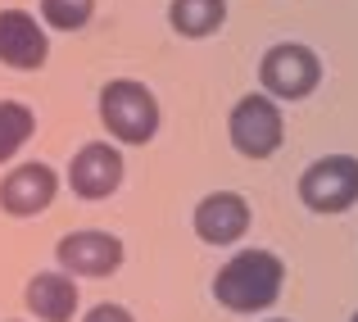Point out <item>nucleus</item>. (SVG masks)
Instances as JSON below:
<instances>
[{"mask_svg":"<svg viewBox=\"0 0 358 322\" xmlns=\"http://www.w3.org/2000/svg\"><path fill=\"white\" fill-rule=\"evenodd\" d=\"M281 286H286V263L272 250H241L231 254L227 263L213 277V300L231 314H263L281 300Z\"/></svg>","mask_w":358,"mask_h":322,"instance_id":"1","label":"nucleus"},{"mask_svg":"<svg viewBox=\"0 0 358 322\" xmlns=\"http://www.w3.org/2000/svg\"><path fill=\"white\" fill-rule=\"evenodd\" d=\"M100 122L118 146H145L159 132V100L145 82L114 78L100 87Z\"/></svg>","mask_w":358,"mask_h":322,"instance_id":"2","label":"nucleus"},{"mask_svg":"<svg viewBox=\"0 0 358 322\" xmlns=\"http://www.w3.org/2000/svg\"><path fill=\"white\" fill-rule=\"evenodd\" d=\"M227 136H231V146H236V155H245V159L277 155L281 141H286L281 105L272 96H263V91L241 96L236 105H231V113H227Z\"/></svg>","mask_w":358,"mask_h":322,"instance_id":"3","label":"nucleus"},{"mask_svg":"<svg viewBox=\"0 0 358 322\" xmlns=\"http://www.w3.org/2000/svg\"><path fill=\"white\" fill-rule=\"evenodd\" d=\"M322 82V59L304 41H277L259 59V87L272 100H304Z\"/></svg>","mask_w":358,"mask_h":322,"instance_id":"4","label":"nucleus"},{"mask_svg":"<svg viewBox=\"0 0 358 322\" xmlns=\"http://www.w3.org/2000/svg\"><path fill=\"white\" fill-rule=\"evenodd\" d=\"M299 200L313 214H345L358 204V159L322 155L299 173Z\"/></svg>","mask_w":358,"mask_h":322,"instance_id":"5","label":"nucleus"},{"mask_svg":"<svg viewBox=\"0 0 358 322\" xmlns=\"http://www.w3.org/2000/svg\"><path fill=\"white\" fill-rule=\"evenodd\" d=\"M122 241L114 232H100V227H87V232H69L55 245V259L69 277H114L122 268Z\"/></svg>","mask_w":358,"mask_h":322,"instance_id":"6","label":"nucleus"},{"mask_svg":"<svg viewBox=\"0 0 358 322\" xmlns=\"http://www.w3.org/2000/svg\"><path fill=\"white\" fill-rule=\"evenodd\" d=\"M50 59L45 23L27 9H0V64L18 73H36Z\"/></svg>","mask_w":358,"mask_h":322,"instance_id":"7","label":"nucleus"},{"mask_svg":"<svg viewBox=\"0 0 358 322\" xmlns=\"http://www.w3.org/2000/svg\"><path fill=\"white\" fill-rule=\"evenodd\" d=\"M55 191H59V177L50 164L32 159V164H14L0 177V209L9 218H36L50 209Z\"/></svg>","mask_w":358,"mask_h":322,"instance_id":"8","label":"nucleus"},{"mask_svg":"<svg viewBox=\"0 0 358 322\" xmlns=\"http://www.w3.org/2000/svg\"><path fill=\"white\" fill-rule=\"evenodd\" d=\"M69 186L78 200H109L122 186V155L109 141H87L69 159Z\"/></svg>","mask_w":358,"mask_h":322,"instance_id":"9","label":"nucleus"},{"mask_svg":"<svg viewBox=\"0 0 358 322\" xmlns=\"http://www.w3.org/2000/svg\"><path fill=\"white\" fill-rule=\"evenodd\" d=\"M195 236L204 245H236L245 232H250V204L236 191H209L191 214Z\"/></svg>","mask_w":358,"mask_h":322,"instance_id":"10","label":"nucleus"},{"mask_svg":"<svg viewBox=\"0 0 358 322\" xmlns=\"http://www.w3.org/2000/svg\"><path fill=\"white\" fill-rule=\"evenodd\" d=\"M23 304L36 322H73L82 295H78V277H69L64 268L55 272H36L23 290Z\"/></svg>","mask_w":358,"mask_h":322,"instance_id":"11","label":"nucleus"},{"mask_svg":"<svg viewBox=\"0 0 358 322\" xmlns=\"http://www.w3.org/2000/svg\"><path fill=\"white\" fill-rule=\"evenodd\" d=\"M168 23H173L177 36L204 41V36H213L227 23V0H173L168 5Z\"/></svg>","mask_w":358,"mask_h":322,"instance_id":"12","label":"nucleus"},{"mask_svg":"<svg viewBox=\"0 0 358 322\" xmlns=\"http://www.w3.org/2000/svg\"><path fill=\"white\" fill-rule=\"evenodd\" d=\"M32 132H36L32 105H23V100H0V164H9V159L32 141Z\"/></svg>","mask_w":358,"mask_h":322,"instance_id":"13","label":"nucleus"},{"mask_svg":"<svg viewBox=\"0 0 358 322\" xmlns=\"http://www.w3.org/2000/svg\"><path fill=\"white\" fill-rule=\"evenodd\" d=\"M96 14V0H41V23L55 32H82Z\"/></svg>","mask_w":358,"mask_h":322,"instance_id":"14","label":"nucleus"},{"mask_svg":"<svg viewBox=\"0 0 358 322\" xmlns=\"http://www.w3.org/2000/svg\"><path fill=\"white\" fill-rule=\"evenodd\" d=\"M82 322H136V318H131L122 304H96V309L82 314Z\"/></svg>","mask_w":358,"mask_h":322,"instance_id":"15","label":"nucleus"},{"mask_svg":"<svg viewBox=\"0 0 358 322\" xmlns=\"http://www.w3.org/2000/svg\"><path fill=\"white\" fill-rule=\"evenodd\" d=\"M268 322H286V318H268Z\"/></svg>","mask_w":358,"mask_h":322,"instance_id":"16","label":"nucleus"},{"mask_svg":"<svg viewBox=\"0 0 358 322\" xmlns=\"http://www.w3.org/2000/svg\"><path fill=\"white\" fill-rule=\"evenodd\" d=\"M350 322H358V314H354V318H350Z\"/></svg>","mask_w":358,"mask_h":322,"instance_id":"17","label":"nucleus"}]
</instances>
